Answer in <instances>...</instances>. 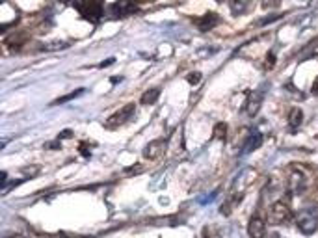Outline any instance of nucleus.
I'll return each instance as SVG.
<instances>
[{
  "instance_id": "nucleus-1",
  "label": "nucleus",
  "mask_w": 318,
  "mask_h": 238,
  "mask_svg": "<svg viewBox=\"0 0 318 238\" xmlns=\"http://www.w3.org/2000/svg\"><path fill=\"white\" fill-rule=\"evenodd\" d=\"M298 229L304 235H313L318 229V210L315 207L304 208L298 216Z\"/></svg>"
},
{
  "instance_id": "nucleus-2",
  "label": "nucleus",
  "mask_w": 318,
  "mask_h": 238,
  "mask_svg": "<svg viewBox=\"0 0 318 238\" xmlns=\"http://www.w3.org/2000/svg\"><path fill=\"white\" fill-rule=\"evenodd\" d=\"M74 6L78 7V11H80L86 19L89 21L97 22L104 13V2L103 0H80V2H76Z\"/></svg>"
},
{
  "instance_id": "nucleus-3",
  "label": "nucleus",
  "mask_w": 318,
  "mask_h": 238,
  "mask_svg": "<svg viewBox=\"0 0 318 238\" xmlns=\"http://www.w3.org/2000/svg\"><path fill=\"white\" fill-rule=\"evenodd\" d=\"M292 210H290L283 201H277L272 205L270 208V222L274 223V225H287V223L292 222Z\"/></svg>"
},
{
  "instance_id": "nucleus-4",
  "label": "nucleus",
  "mask_w": 318,
  "mask_h": 238,
  "mask_svg": "<svg viewBox=\"0 0 318 238\" xmlns=\"http://www.w3.org/2000/svg\"><path fill=\"white\" fill-rule=\"evenodd\" d=\"M134 110H136V106H134L132 103L127 104V106H123L121 110H118L116 114H112L110 118L106 119V123H104V126L106 128H118V126L125 125L128 119L134 116Z\"/></svg>"
},
{
  "instance_id": "nucleus-5",
  "label": "nucleus",
  "mask_w": 318,
  "mask_h": 238,
  "mask_svg": "<svg viewBox=\"0 0 318 238\" xmlns=\"http://www.w3.org/2000/svg\"><path fill=\"white\" fill-rule=\"evenodd\" d=\"M110 11L116 17H127V15H132L138 11V4L132 0H116L110 6Z\"/></svg>"
},
{
  "instance_id": "nucleus-6",
  "label": "nucleus",
  "mask_w": 318,
  "mask_h": 238,
  "mask_svg": "<svg viewBox=\"0 0 318 238\" xmlns=\"http://www.w3.org/2000/svg\"><path fill=\"white\" fill-rule=\"evenodd\" d=\"M248 235L252 238H264V235H266V223H264V220L259 218V216H253L250 223H248Z\"/></svg>"
},
{
  "instance_id": "nucleus-7",
  "label": "nucleus",
  "mask_w": 318,
  "mask_h": 238,
  "mask_svg": "<svg viewBox=\"0 0 318 238\" xmlns=\"http://www.w3.org/2000/svg\"><path fill=\"white\" fill-rule=\"evenodd\" d=\"M307 186V178L302 171H292L289 177V188L292 193H302Z\"/></svg>"
},
{
  "instance_id": "nucleus-8",
  "label": "nucleus",
  "mask_w": 318,
  "mask_h": 238,
  "mask_svg": "<svg viewBox=\"0 0 318 238\" xmlns=\"http://www.w3.org/2000/svg\"><path fill=\"white\" fill-rule=\"evenodd\" d=\"M220 22V17L216 13H207V15H203L201 19H197L195 21V24L199 26V30L201 32H207V30H212Z\"/></svg>"
},
{
  "instance_id": "nucleus-9",
  "label": "nucleus",
  "mask_w": 318,
  "mask_h": 238,
  "mask_svg": "<svg viewBox=\"0 0 318 238\" xmlns=\"http://www.w3.org/2000/svg\"><path fill=\"white\" fill-rule=\"evenodd\" d=\"M260 143H262V134H260V132H252L250 136H248L244 147H242V155H248V153L255 151V149H259Z\"/></svg>"
},
{
  "instance_id": "nucleus-10",
  "label": "nucleus",
  "mask_w": 318,
  "mask_h": 238,
  "mask_svg": "<svg viewBox=\"0 0 318 238\" xmlns=\"http://www.w3.org/2000/svg\"><path fill=\"white\" fill-rule=\"evenodd\" d=\"M162 153H164V140H155V141H151L147 147H145L143 156H145V158H151V160H155V158H158Z\"/></svg>"
},
{
  "instance_id": "nucleus-11",
  "label": "nucleus",
  "mask_w": 318,
  "mask_h": 238,
  "mask_svg": "<svg viewBox=\"0 0 318 238\" xmlns=\"http://www.w3.org/2000/svg\"><path fill=\"white\" fill-rule=\"evenodd\" d=\"M158 97H160V89H158V88L147 89V91L141 95V104H145V106H149V104H155L156 101H158Z\"/></svg>"
},
{
  "instance_id": "nucleus-12",
  "label": "nucleus",
  "mask_w": 318,
  "mask_h": 238,
  "mask_svg": "<svg viewBox=\"0 0 318 238\" xmlns=\"http://www.w3.org/2000/svg\"><path fill=\"white\" fill-rule=\"evenodd\" d=\"M260 101H262V91H257V95H253L248 103V114L250 116H255L257 110L260 108Z\"/></svg>"
},
{
  "instance_id": "nucleus-13",
  "label": "nucleus",
  "mask_w": 318,
  "mask_h": 238,
  "mask_svg": "<svg viewBox=\"0 0 318 238\" xmlns=\"http://www.w3.org/2000/svg\"><path fill=\"white\" fill-rule=\"evenodd\" d=\"M302 119H304V114H302V110L300 108H292L289 114V125L292 126V128H296V126L302 125Z\"/></svg>"
},
{
  "instance_id": "nucleus-14",
  "label": "nucleus",
  "mask_w": 318,
  "mask_h": 238,
  "mask_svg": "<svg viewBox=\"0 0 318 238\" xmlns=\"http://www.w3.org/2000/svg\"><path fill=\"white\" fill-rule=\"evenodd\" d=\"M82 93H84V88H80V89H74V91H71V93H67V95H64V97H60V99H56L52 104H65L67 101H73V99H76V97H80Z\"/></svg>"
},
{
  "instance_id": "nucleus-15",
  "label": "nucleus",
  "mask_w": 318,
  "mask_h": 238,
  "mask_svg": "<svg viewBox=\"0 0 318 238\" xmlns=\"http://www.w3.org/2000/svg\"><path fill=\"white\" fill-rule=\"evenodd\" d=\"M225 134H227V125H225V123H218V125L214 126V136L218 140H223Z\"/></svg>"
},
{
  "instance_id": "nucleus-16",
  "label": "nucleus",
  "mask_w": 318,
  "mask_h": 238,
  "mask_svg": "<svg viewBox=\"0 0 318 238\" xmlns=\"http://www.w3.org/2000/svg\"><path fill=\"white\" fill-rule=\"evenodd\" d=\"M199 80H201L199 73H190V76H188V82H190V84H197Z\"/></svg>"
},
{
  "instance_id": "nucleus-17",
  "label": "nucleus",
  "mask_w": 318,
  "mask_h": 238,
  "mask_svg": "<svg viewBox=\"0 0 318 238\" xmlns=\"http://www.w3.org/2000/svg\"><path fill=\"white\" fill-rule=\"evenodd\" d=\"M140 171H141V166H132V168L125 170V173H140Z\"/></svg>"
},
{
  "instance_id": "nucleus-18",
  "label": "nucleus",
  "mask_w": 318,
  "mask_h": 238,
  "mask_svg": "<svg viewBox=\"0 0 318 238\" xmlns=\"http://www.w3.org/2000/svg\"><path fill=\"white\" fill-rule=\"evenodd\" d=\"M71 130H64V132H60V140H62V138H71Z\"/></svg>"
},
{
  "instance_id": "nucleus-19",
  "label": "nucleus",
  "mask_w": 318,
  "mask_h": 238,
  "mask_svg": "<svg viewBox=\"0 0 318 238\" xmlns=\"http://www.w3.org/2000/svg\"><path fill=\"white\" fill-rule=\"evenodd\" d=\"M216 197V193H210L208 197H205V199H201V203H208V201H212Z\"/></svg>"
},
{
  "instance_id": "nucleus-20",
  "label": "nucleus",
  "mask_w": 318,
  "mask_h": 238,
  "mask_svg": "<svg viewBox=\"0 0 318 238\" xmlns=\"http://www.w3.org/2000/svg\"><path fill=\"white\" fill-rule=\"evenodd\" d=\"M313 93H315V95H318V78L315 80V84H313Z\"/></svg>"
},
{
  "instance_id": "nucleus-21",
  "label": "nucleus",
  "mask_w": 318,
  "mask_h": 238,
  "mask_svg": "<svg viewBox=\"0 0 318 238\" xmlns=\"http://www.w3.org/2000/svg\"><path fill=\"white\" fill-rule=\"evenodd\" d=\"M2 238H24V237H22V235H15L13 233V235H4Z\"/></svg>"
},
{
  "instance_id": "nucleus-22",
  "label": "nucleus",
  "mask_w": 318,
  "mask_h": 238,
  "mask_svg": "<svg viewBox=\"0 0 318 238\" xmlns=\"http://www.w3.org/2000/svg\"><path fill=\"white\" fill-rule=\"evenodd\" d=\"M112 63H114V58H110V60H108V61H103V63H101V67L112 65Z\"/></svg>"
},
{
  "instance_id": "nucleus-23",
  "label": "nucleus",
  "mask_w": 318,
  "mask_h": 238,
  "mask_svg": "<svg viewBox=\"0 0 318 238\" xmlns=\"http://www.w3.org/2000/svg\"><path fill=\"white\" fill-rule=\"evenodd\" d=\"M134 2H153V0H134Z\"/></svg>"
},
{
  "instance_id": "nucleus-24",
  "label": "nucleus",
  "mask_w": 318,
  "mask_h": 238,
  "mask_svg": "<svg viewBox=\"0 0 318 238\" xmlns=\"http://www.w3.org/2000/svg\"><path fill=\"white\" fill-rule=\"evenodd\" d=\"M218 2H222V0H218Z\"/></svg>"
}]
</instances>
